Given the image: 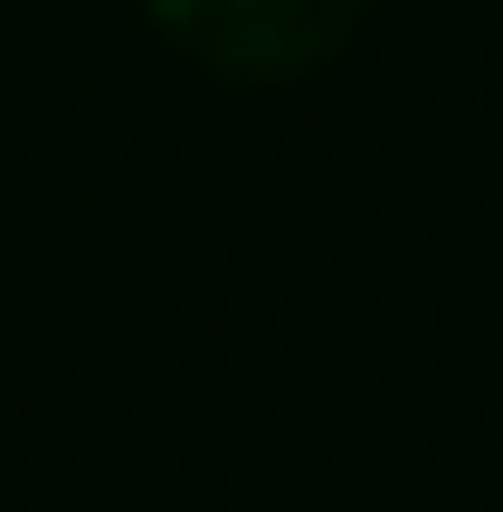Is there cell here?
Instances as JSON below:
<instances>
[{
  "label": "cell",
  "mask_w": 503,
  "mask_h": 512,
  "mask_svg": "<svg viewBox=\"0 0 503 512\" xmlns=\"http://www.w3.org/2000/svg\"><path fill=\"white\" fill-rule=\"evenodd\" d=\"M181 48H200L228 76H295L352 38L361 0H152Z\"/></svg>",
  "instance_id": "cell-1"
}]
</instances>
